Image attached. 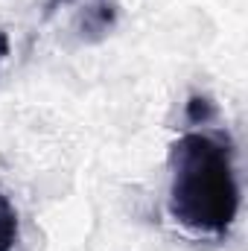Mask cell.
<instances>
[{"label":"cell","mask_w":248,"mask_h":251,"mask_svg":"<svg viewBox=\"0 0 248 251\" xmlns=\"http://www.w3.org/2000/svg\"><path fill=\"white\" fill-rule=\"evenodd\" d=\"M167 210L193 237L225 240L240 213L234 140L219 126H193L170 146Z\"/></svg>","instance_id":"cell-1"},{"label":"cell","mask_w":248,"mask_h":251,"mask_svg":"<svg viewBox=\"0 0 248 251\" xmlns=\"http://www.w3.org/2000/svg\"><path fill=\"white\" fill-rule=\"evenodd\" d=\"M117 0H47L44 21L56 24L79 44H99L117 26Z\"/></svg>","instance_id":"cell-2"},{"label":"cell","mask_w":248,"mask_h":251,"mask_svg":"<svg viewBox=\"0 0 248 251\" xmlns=\"http://www.w3.org/2000/svg\"><path fill=\"white\" fill-rule=\"evenodd\" d=\"M18 243V210L9 196L0 193V251H12Z\"/></svg>","instance_id":"cell-3"},{"label":"cell","mask_w":248,"mask_h":251,"mask_svg":"<svg viewBox=\"0 0 248 251\" xmlns=\"http://www.w3.org/2000/svg\"><path fill=\"white\" fill-rule=\"evenodd\" d=\"M6 56H9V38H6V32L0 29V67L6 62Z\"/></svg>","instance_id":"cell-4"}]
</instances>
